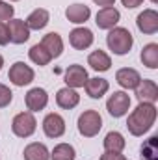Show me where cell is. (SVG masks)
<instances>
[{
	"mask_svg": "<svg viewBox=\"0 0 158 160\" xmlns=\"http://www.w3.org/2000/svg\"><path fill=\"white\" fill-rule=\"evenodd\" d=\"M11 130L17 138H30L37 130V119L32 112H19L11 121Z\"/></svg>",
	"mask_w": 158,
	"mask_h": 160,
	"instance_id": "obj_4",
	"label": "cell"
},
{
	"mask_svg": "<svg viewBox=\"0 0 158 160\" xmlns=\"http://www.w3.org/2000/svg\"><path fill=\"white\" fill-rule=\"evenodd\" d=\"M43 132L47 138H52V140L62 138L65 134V119L56 112L47 114L43 119Z\"/></svg>",
	"mask_w": 158,
	"mask_h": 160,
	"instance_id": "obj_7",
	"label": "cell"
},
{
	"mask_svg": "<svg viewBox=\"0 0 158 160\" xmlns=\"http://www.w3.org/2000/svg\"><path fill=\"white\" fill-rule=\"evenodd\" d=\"M80 102V95L77 89H73V88H62V89H58V93H56V104L60 106V108H63V110H73V108H77Z\"/></svg>",
	"mask_w": 158,
	"mask_h": 160,
	"instance_id": "obj_16",
	"label": "cell"
},
{
	"mask_svg": "<svg viewBox=\"0 0 158 160\" xmlns=\"http://www.w3.org/2000/svg\"><path fill=\"white\" fill-rule=\"evenodd\" d=\"M77 158V151L71 143H58L54 145V149L50 151V160H75Z\"/></svg>",
	"mask_w": 158,
	"mask_h": 160,
	"instance_id": "obj_26",
	"label": "cell"
},
{
	"mask_svg": "<svg viewBox=\"0 0 158 160\" xmlns=\"http://www.w3.org/2000/svg\"><path fill=\"white\" fill-rule=\"evenodd\" d=\"M15 15V8L6 2V0H0V22H7L9 19H13Z\"/></svg>",
	"mask_w": 158,
	"mask_h": 160,
	"instance_id": "obj_28",
	"label": "cell"
},
{
	"mask_svg": "<svg viewBox=\"0 0 158 160\" xmlns=\"http://www.w3.org/2000/svg\"><path fill=\"white\" fill-rule=\"evenodd\" d=\"M24 104H26L28 112H32V114L45 110L47 104H48V93H47V89H43V88H32L24 95Z\"/></svg>",
	"mask_w": 158,
	"mask_h": 160,
	"instance_id": "obj_12",
	"label": "cell"
},
{
	"mask_svg": "<svg viewBox=\"0 0 158 160\" xmlns=\"http://www.w3.org/2000/svg\"><path fill=\"white\" fill-rule=\"evenodd\" d=\"M95 36L89 28L86 26H78V28H73L69 32V45L75 48V50H86L93 45Z\"/></svg>",
	"mask_w": 158,
	"mask_h": 160,
	"instance_id": "obj_10",
	"label": "cell"
},
{
	"mask_svg": "<svg viewBox=\"0 0 158 160\" xmlns=\"http://www.w3.org/2000/svg\"><path fill=\"white\" fill-rule=\"evenodd\" d=\"M87 71L86 67H82L78 63H73L65 69V84L67 88H73V89H78V88H84L86 82H87Z\"/></svg>",
	"mask_w": 158,
	"mask_h": 160,
	"instance_id": "obj_13",
	"label": "cell"
},
{
	"mask_svg": "<svg viewBox=\"0 0 158 160\" xmlns=\"http://www.w3.org/2000/svg\"><path fill=\"white\" fill-rule=\"evenodd\" d=\"M7 78L13 86L17 88H24L28 84H32L36 78V73L30 65H26L24 62H15L11 67H9V73H7Z\"/></svg>",
	"mask_w": 158,
	"mask_h": 160,
	"instance_id": "obj_5",
	"label": "cell"
},
{
	"mask_svg": "<svg viewBox=\"0 0 158 160\" xmlns=\"http://www.w3.org/2000/svg\"><path fill=\"white\" fill-rule=\"evenodd\" d=\"M7 30H9V43H15V45H22L30 39V28L26 24V21L22 19H9L7 22Z\"/></svg>",
	"mask_w": 158,
	"mask_h": 160,
	"instance_id": "obj_11",
	"label": "cell"
},
{
	"mask_svg": "<svg viewBox=\"0 0 158 160\" xmlns=\"http://www.w3.org/2000/svg\"><path fill=\"white\" fill-rule=\"evenodd\" d=\"M65 17H67V21L73 22V24H84L86 21H89L91 9H89V6H86V4H71V6L65 9Z\"/></svg>",
	"mask_w": 158,
	"mask_h": 160,
	"instance_id": "obj_17",
	"label": "cell"
},
{
	"mask_svg": "<svg viewBox=\"0 0 158 160\" xmlns=\"http://www.w3.org/2000/svg\"><path fill=\"white\" fill-rule=\"evenodd\" d=\"M9 2H19V0H9Z\"/></svg>",
	"mask_w": 158,
	"mask_h": 160,
	"instance_id": "obj_36",
	"label": "cell"
},
{
	"mask_svg": "<svg viewBox=\"0 0 158 160\" xmlns=\"http://www.w3.org/2000/svg\"><path fill=\"white\" fill-rule=\"evenodd\" d=\"M136 26L141 34L145 36H153L158 32V11L149 8V9H143L138 17H136Z\"/></svg>",
	"mask_w": 158,
	"mask_h": 160,
	"instance_id": "obj_8",
	"label": "cell"
},
{
	"mask_svg": "<svg viewBox=\"0 0 158 160\" xmlns=\"http://www.w3.org/2000/svg\"><path fill=\"white\" fill-rule=\"evenodd\" d=\"M87 65L93 69V71H97V73H104V71H108L110 67H112V58L104 52V50H93L89 56H87Z\"/></svg>",
	"mask_w": 158,
	"mask_h": 160,
	"instance_id": "obj_18",
	"label": "cell"
},
{
	"mask_svg": "<svg viewBox=\"0 0 158 160\" xmlns=\"http://www.w3.org/2000/svg\"><path fill=\"white\" fill-rule=\"evenodd\" d=\"M106 110L116 119L126 116L128 110H130V97H128V93H125V91H114L108 97V101H106Z\"/></svg>",
	"mask_w": 158,
	"mask_h": 160,
	"instance_id": "obj_6",
	"label": "cell"
},
{
	"mask_svg": "<svg viewBox=\"0 0 158 160\" xmlns=\"http://www.w3.org/2000/svg\"><path fill=\"white\" fill-rule=\"evenodd\" d=\"M84 89H86V93H87L91 99H102V97L108 93L110 84H108V80L106 78H99V77H95V78H87L86 86H84Z\"/></svg>",
	"mask_w": 158,
	"mask_h": 160,
	"instance_id": "obj_19",
	"label": "cell"
},
{
	"mask_svg": "<svg viewBox=\"0 0 158 160\" xmlns=\"http://www.w3.org/2000/svg\"><path fill=\"white\" fill-rule=\"evenodd\" d=\"M151 2H153V4H156V2H158V0H151Z\"/></svg>",
	"mask_w": 158,
	"mask_h": 160,
	"instance_id": "obj_35",
	"label": "cell"
},
{
	"mask_svg": "<svg viewBox=\"0 0 158 160\" xmlns=\"http://www.w3.org/2000/svg\"><path fill=\"white\" fill-rule=\"evenodd\" d=\"M116 82L123 89H136L138 84L141 82V75L132 67H123L116 73Z\"/></svg>",
	"mask_w": 158,
	"mask_h": 160,
	"instance_id": "obj_15",
	"label": "cell"
},
{
	"mask_svg": "<svg viewBox=\"0 0 158 160\" xmlns=\"http://www.w3.org/2000/svg\"><path fill=\"white\" fill-rule=\"evenodd\" d=\"M11 101H13V91H11L6 84H2V82H0V108L9 106V104H11Z\"/></svg>",
	"mask_w": 158,
	"mask_h": 160,
	"instance_id": "obj_29",
	"label": "cell"
},
{
	"mask_svg": "<svg viewBox=\"0 0 158 160\" xmlns=\"http://www.w3.org/2000/svg\"><path fill=\"white\" fill-rule=\"evenodd\" d=\"M121 4H123L126 9H134V8L141 6V4H143V0H121Z\"/></svg>",
	"mask_w": 158,
	"mask_h": 160,
	"instance_id": "obj_32",
	"label": "cell"
},
{
	"mask_svg": "<svg viewBox=\"0 0 158 160\" xmlns=\"http://www.w3.org/2000/svg\"><path fill=\"white\" fill-rule=\"evenodd\" d=\"M41 45L48 50V54L52 56V60H54V58H60L62 52H63V39H62V36L56 34V32H50V34L43 36Z\"/></svg>",
	"mask_w": 158,
	"mask_h": 160,
	"instance_id": "obj_21",
	"label": "cell"
},
{
	"mask_svg": "<svg viewBox=\"0 0 158 160\" xmlns=\"http://www.w3.org/2000/svg\"><path fill=\"white\" fill-rule=\"evenodd\" d=\"M158 153V136H151L141 145V160H156Z\"/></svg>",
	"mask_w": 158,
	"mask_h": 160,
	"instance_id": "obj_27",
	"label": "cell"
},
{
	"mask_svg": "<svg viewBox=\"0 0 158 160\" xmlns=\"http://www.w3.org/2000/svg\"><path fill=\"white\" fill-rule=\"evenodd\" d=\"M126 160H128V158H126Z\"/></svg>",
	"mask_w": 158,
	"mask_h": 160,
	"instance_id": "obj_37",
	"label": "cell"
},
{
	"mask_svg": "<svg viewBox=\"0 0 158 160\" xmlns=\"http://www.w3.org/2000/svg\"><path fill=\"white\" fill-rule=\"evenodd\" d=\"M50 22V13H48V9H45V8H37V9H34L28 17H26V24H28V28L30 30H43L47 24Z\"/></svg>",
	"mask_w": 158,
	"mask_h": 160,
	"instance_id": "obj_20",
	"label": "cell"
},
{
	"mask_svg": "<svg viewBox=\"0 0 158 160\" xmlns=\"http://www.w3.org/2000/svg\"><path fill=\"white\" fill-rule=\"evenodd\" d=\"M9 43V30L6 22H0V47H6Z\"/></svg>",
	"mask_w": 158,
	"mask_h": 160,
	"instance_id": "obj_30",
	"label": "cell"
},
{
	"mask_svg": "<svg viewBox=\"0 0 158 160\" xmlns=\"http://www.w3.org/2000/svg\"><path fill=\"white\" fill-rule=\"evenodd\" d=\"M101 160H126L123 153H112V151H104L101 155Z\"/></svg>",
	"mask_w": 158,
	"mask_h": 160,
	"instance_id": "obj_31",
	"label": "cell"
},
{
	"mask_svg": "<svg viewBox=\"0 0 158 160\" xmlns=\"http://www.w3.org/2000/svg\"><path fill=\"white\" fill-rule=\"evenodd\" d=\"M77 127L84 138H95L102 128V118L97 110H86L80 114Z\"/></svg>",
	"mask_w": 158,
	"mask_h": 160,
	"instance_id": "obj_3",
	"label": "cell"
},
{
	"mask_svg": "<svg viewBox=\"0 0 158 160\" xmlns=\"http://www.w3.org/2000/svg\"><path fill=\"white\" fill-rule=\"evenodd\" d=\"M22 157H24V160H50V151L45 143L32 142L24 147Z\"/></svg>",
	"mask_w": 158,
	"mask_h": 160,
	"instance_id": "obj_22",
	"label": "cell"
},
{
	"mask_svg": "<svg viewBox=\"0 0 158 160\" xmlns=\"http://www.w3.org/2000/svg\"><path fill=\"white\" fill-rule=\"evenodd\" d=\"M134 91H136V97L140 102H156L158 101V86L155 80H141Z\"/></svg>",
	"mask_w": 158,
	"mask_h": 160,
	"instance_id": "obj_14",
	"label": "cell"
},
{
	"mask_svg": "<svg viewBox=\"0 0 158 160\" xmlns=\"http://www.w3.org/2000/svg\"><path fill=\"white\" fill-rule=\"evenodd\" d=\"M140 60L145 67L149 69H158V43H147L141 48Z\"/></svg>",
	"mask_w": 158,
	"mask_h": 160,
	"instance_id": "obj_24",
	"label": "cell"
},
{
	"mask_svg": "<svg viewBox=\"0 0 158 160\" xmlns=\"http://www.w3.org/2000/svg\"><path fill=\"white\" fill-rule=\"evenodd\" d=\"M97 6H102V8H108V6H116V0H93Z\"/></svg>",
	"mask_w": 158,
	"mask_h": 160,
	"instance_id": "obj_33",
	"label": "cell"
},
{
	"mask_svg": "<svg viewBox=\"0 0 158 160\" xmlns=\"http://www.w3.org/2000/svg\"><path fill=\"white\" fill-rule=\"evenodd\" d=\"M106 45H108V48H110L116 56H125V54L130 52V48H132V45H134V38H132V34L128 32V28L116 26V28L108 30Z\"/></svg>",
	"mask_w": 158,
	"mask_h": 160,
	"instance_id": "obj_2",
	"label": "cell"
},
{
	"mask_svg": "<svg viewBox=\"0 0 158 160\" xmlns=\"http://www.w3.org/2000/svg\"><path fill=\"white\" fill-rule=\"evenodd\" d=\"M121 21V13L117 8L108 6V8H101L95 15V24L101 30H112L117 26V22Z\"/></svg>",
	"mask_w": 158,
	"mask_h": 160,
	"instance_id": "obj_9",
	"label": "cell"
},
{
	"mask_svg": "<svg viewBox=\"0 0 158 160\" xmlns=\"http://www.w3.org/2000/svg\"><path fill=\"white\" fill-rule=\"evenodd\" d=\"M28 58H30L36 65H39V67H45V65H48V63L52 62V56L48 54V50H47L41 43H36V45L28 50Z\"/></svg>",
	"mask_w": 158,
	"mask_h": 160,
	"instance_id": "obj_25",
	"label": "cell"
},
{
	"mask_svg": "<svg viewBox=\"0 0 158 160\" xmlns=\"http://www.w3.org/2000/svg\"><path fill=\"white\" fill-rule=\"evenodd\" d=\"M2 67H4V56L0 54V71H2Z\"/></svg>",
	"mask_w": 158,
	"mask_h": 160,
	"instance_id": "obj_34",
	"label": "cell"
},
{
	"mask_svg": "<svg viewBox=\"0 0 158 160\" xmlns=\"http://www.w3.org/2000/svg\"><path fill=\"white\" fill-rule=\"evenodd\" d=\"M125 145H126V142H125V136H123L121 132H117V130H112V132H108V134L104 136V140H102V147H104V151H112V153H123Z\"/></svg>",
	"mask_w": 158,
	"mask_h": 160,
	"instance_id": "obj_23",
	"label": "cell"
},
{
	"mask_svg": "<svg viewBox=\"0 0 158 160\" xmlns=\"http://www.w3.org/2000/svg\"><path fill=\"white\" fill-rule=\"evenodd\" d=\"M156 121V106L155 102H140L130 114H128V119H126V128L132 136L140 138L143 134H147L153 125Z\"/></svg>",
	"mask_w": 158,
	"mask_h": 160,
	"instance_id": "obj_1",
	"label": "cell"
}]
</instances>
